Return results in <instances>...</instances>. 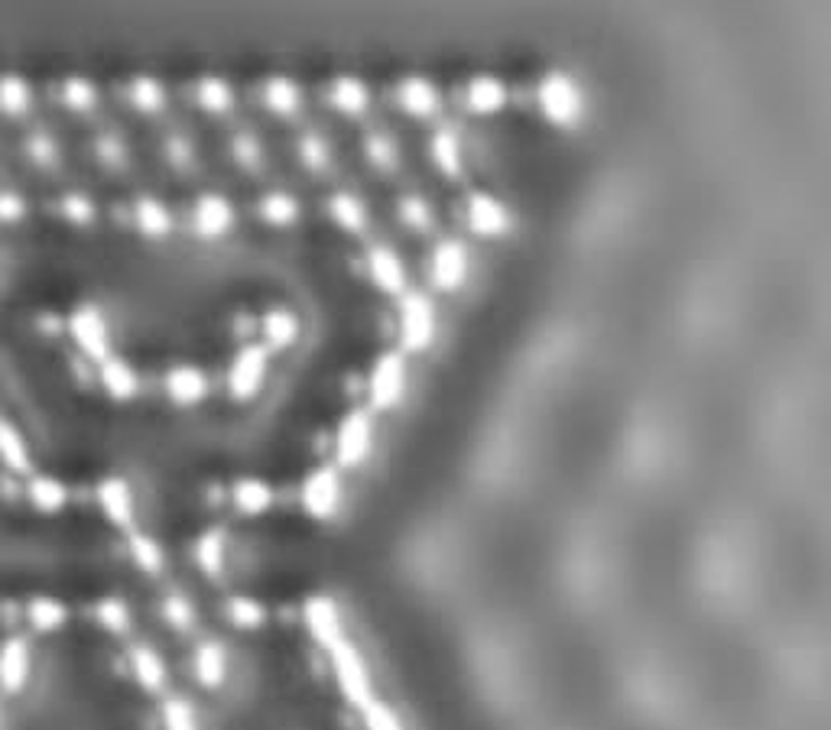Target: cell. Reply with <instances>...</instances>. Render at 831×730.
<instances>
[{"label":"cell","mask_w":831,"mask_h":730,"mask_svg":"<svg viewBox=\"0 0 831 730\" xmlns=\"http://www.w3.org/2000/svg\"><path fill=\"white\" fill-rule=\"evenodd\" d=\"M537 107L539 117H542L549 127L572 134V131H579L582 121H585V92H582V85H579L569 72L552 69V72H546V75H539Z\"/></svg>","instance_id":"obj_1"},{"label":"cell","mask_w":831,"mask_h":730,"mask_svg":"<svg viewBox=\"0 0 831 730\" xmlns=\"http://www.w3.org/2000/svg\"><path fill=\"white\" fill-rule=\"evenodd\" d=\"M396 338L406 354H426L439 338V309L426 290H406L396 299Z\"/></svg>","instance_id":"obj_2"},{"label":"cell","mask_w":831,"mask_h":730,"mask_svg":"<svg viewBox=\"0 0 831 730\" xmlns=\"http://www.w3.org/2000/svg\"><path fill=\"white\" fill-rule=\"evenodd\" d=\"M471 270H475V257L461 238H439L433 243L426 273H429V286L439 295H458L471 283Z\"/></svg>","instance_id":"obj_3"},{"label":"cell","mask_w":831,"mask_h":730,"mask_svg":"<svg viewBox=\"0 0 831 730\" xmlns=\"http://www.w3.org/2000/svg\"><path fill=\"white\" fill-rule=\"evenodd\" d=\"M461 225L478 241H503L513 231V211L500 195L475 189L461 201Z\"/></svg>","instance_id":"obj_4"},{"label":"cell","mask_w":831,"mask_h":730,"mask_svg":"<svg viewBox=\"0 0 831 730\" xmlns=\"http://www.w3.org/2000/svg\"><path fill=\"white\" fill-rule=\"evenodd\" d=\"M69 338L72 344L89 357L101 364L104 357H111V325H107V315L101 312V305L95 302H82L69 312Z\"/></svg>","instance_id":"obj_5"},{"label":"cell","mask_w":831,"mask_h":730,"mask_svg":"<svg viewBox=\"0 0 831 730\" xmlns=\"http://www.w3.org/2000/svg\"><path fill=\"white\" fill-rule=\"evenodd\" d=\"M267 377H270V351L260 341L241 344L235 351L231 364H228V389H231V396L241 399V403L253 399L263 389Z\"/></svg>","instance_id":"obj_6"},{"label":"cell","mask_w":831,"mask_h":730,"mask_svg":"<svg viewBox=\"0 0 831 730\" xmlns=\"http://www.w3.org/2000/svg\"><path fill=\"white\" fill-rule=\"evenodd\" d=\"M364 270H367V280L374 283V290L384 292V295L399 299L403 292L409 290V270H406L399 250L391 247V243H371L367 253H364Z\"/></svg>","instance_id":"obj_7"},{"label":"cell","mask_w":831,"mask_h":730,"mask_svg":"<svg viewBox=\"0 0 831 730\" xmlns=\"http://www.w3.org/2000/svg\"><path fill=\"white\" fill-rule=\"evenodd\" d=\"M238 228V211L221 192H201L193 205V231L201 241H225Z\"/></svg>","instance_id":"obj_8"},{"label":"cell","mask_w":831,"mask_h":730,"mask_svg":"<svg viewBox=\"0 0 831 730\" xmlns=\"http://www.w3.org/2000/svg\"><path fill=\"white\" fill-rule=\"evenodd\" d=\"M396 111L409 121H433L442 114V92L426 75H406L393 88Z\"/></svg>","instance_id":"obj_9"},{"label":"cell","mask_w":831,"mask_h":730,"mask_svg":"<svg viewBox=\"0 0 831 730\" xmlns=\"http://www.w3.org/2000/svg\"><path fill=\"white\" fill-rule=\"evenodd\" d=\"M33 676V646L27 636L10 633L0 639V695H20L27 691Z\"/></svg>","instance_id":"obj_10"},{"label":"cell","mask_w":831,"mask_h":730,"mask_svg":"<svg viewBox=\"0 0 831 730\" xmlns=\"http://www.w3.org/2000/svg\"><path fill=\"white\" fill-rule=\"evenodd\" d=\"M429 163L448 182H461L465 176V137L458 131V124H439L429 134Z\"/></svg>","instance_id":"obj_11"},{"label":"cell","mask_w":831,"mask_h":730,"mask_svg":"<svg viewBox=\"0 0 831 730\" xmlns=\"http://www.w3.org/2000/svg\"><path fill=\"white\" fill-rule=\"evenodd\" d=\"M371 399L381 406V409H391L403 399V389H406V361L399 351H384L374 367H371Z\"/></svg>","instance_id":"obj_12"},{"label":"cell","mask_w":831,"mask_h":730,"mask_svg":"<svg viewBox=\"0 0 831 730\" xmlns=\"http://www.w3.org/2000/svg\"><path fill=\"white\" fill-rule=\"evenodd\" d=\"M510 101V88L500 75H490V72H481V75H471L461 88V107L475 117H494L507 107Z\"/></svg>","instance_id":"obj_13"},{"label":"cell","mask_w":831,"mask_h":730,"mask_svg":"<svg viewBox=\"0 0 831 730\" xmlns=\"http://www.w3.org/2000/svg\"><path fill=\"white\" fill-rule=\"evenodd\" d=\"M325 211H329V221L342 234H347V238H367V231H371V205L357 192H347V189L332 192L329 201H325Z\"/></svg>","instance_id":"obj_14"},{"label":"cell","mask_w":831,"mask_h":730,"mask_svg":"<svg viewBox=\"0 0 831 730\" xmlns=\"http://www.w3.org/2000/svg\"><path fill=\"white\" fill-rule=\"evenodd\" d=\"M260 104L277 121H295L302 114L305 97H302V88H299L295 79H290V75H270L260 85Z\"/></svg>","instance_id":"obj_15"},{"label":"cell","mask_w":831,"mask_h":730,"mask_svg":"<svg viewBox=\"0 0 831 730\" xmlns=\"http://www.w3.org/2000/svg\"><path fill=\"white\" fill-rule=\"evenodd\" d=\"M325 97H329V107L347 121H361L371 111V88L357 75H335L325 88Z\"/></svg>","instance_id":"obj_16"},{"label":"cell","mask_w":831,"mask_h":730,"mask_svg":"<svg viewBox=\"0 0 831 730\" xmlns=\"http://www.w3.org/2000/svg\"><path fill=\"white\" fill-rule=\"evenodd\" d=\"M98 384L104 387V393L117 403H127L141 393V374L137 367L121 357V354H111L98 364Z\"/></svg>","instance_id":"obj_17"},{"label":"cell","mask_w":831,"mask_h":730,"mask_svg":"<svg viewBox=\"0 0 831 730\" xmlns=\"http://www.w3.org/2000/svg\"><path fill=\"white\" fill-rule=\"evenodd\" d=\"M361 153H364V163L381 173V176H393L399 166H403V146L393 137L387 127H374L361 137Z\"/></svg>","instance_id":"obj_18"},{"label":"cell","mask_w":831,"mask_h":730,"mask_svg":"<svg viewBox=\"0 0 831 730\" xmlns=\"http://www.w3.org/2000/svg\"><path fill=\"white\" fill-rule=\"evenodd\" d=\"M0 465L7 468V474H20V478L33 474L30 441L23 436V429L7 416H0Z\"/></svg>","instance_id":"obj_19"},{"label":"cell","mask_w":831,"mask_h":730,"mask_svg":"<svg viewBox=\"0 0 831 730\" xmlns=\"http://www.w3.org/2000/svg\"><path fill=\"white\" fill-rule=\"evenodd\" d=\"M299 332H302L299 315H295L293 309H287V305H270L260 315V338H263L260 344L267 351H287V347H293L295 341H299Z\"/></svg>","instance_id":"obj_20"},{"label":"cell","mask_w":831,"mask_h":730,"mask_svg":"<svg viewBox=\"0 0 831 730\" xmlns=\"http://www.w3.org/2000/svg\"><path fill=\"white\" fill-rule=\"evenodd\" d=\"M131 218H134V228H137L147 241H166V238L173 234V228H176L169 205L159 201V198H153V195H141V198L134 201Z\"/></svg>","instance_id":"obj_21"},{"label":"cell","mask_w":831,"mask_h":730,"mask_svg":"<svg viewBox=\"0 0 831 730\" xmlns=\"http://www.w3.org/2000/svg\"><path fill=\"white\" fill-rule=\"evenodd\" d=\"M208 393V377L196 364H173L166 371V396L176 406H196Z\"/></svg>","instance_id":"obj_22"},{"label":"cell","mask_w":831,"mask_h":730,"mask_svg":"<svg viewBox=\"0 0 831 730\" xmlns=\"http://www.w3.org/2000/svg\"><path fill=\"white\" fill-rule=\"evenodd\" d=\"M95 497H98V507L101 513L107 517V523H114L121 530L134 526V493L121 478H104L98 490H95Z\"/></svg>","instance_id":"obj_23"},{"label":"cell","mask_w":831,"mask_h":730,"mask_svg":"<svg viewBox=\"0 0 831 730\" xmlns=\"http://www.w3.org/2000/svg\"><path fill=\"white\" fill-rule=\"evenodd\" d=\"M193 97L208 117H228L235 111V104H238L231 82L221 79V75H201L196 88H193Z\"/></svg>","instance_id":"obj_24"},{"label":"cell","mask_w":831,"mask_h":730,"mask_svg":"<svg viewBox=\"0 0 831 730\" xmlns=\"http://www.w3.org/2000/svg\"><path fill=\"white\" fill-rule=\"evenodd\" d=\"M257 218L270 228H293L302 218V205L293 192L287 189H270L257 198Z\"/></svg>","instance_id":"obj_25"},{"label":"cell","mask_w":831,"mask_h":730,"mask_svg":"<svg viewBox=\"0 0 831 730\" xmlns=\"http://www.w3.org/2000/svg\"><path fill=\"white\" fill-rule=\"evenodd\" d=\"M27 624L33 627V633H59L65 624H69V607L52 597V594H37L27 601V611H23Z\"/></svg>","instance_id":"obj_26"},{"label":"cell","mask_w":831,"mask_h":730,"mask_svg":"<svg viewBox=\"0 0 831 730\" xmlns=\"http://www.w3.org/2000/svg\"><path fill=\"white\" fill-rule=\"evenodd\" d=\"M27 500H30V507L37 513H59L69 503V487L62 484L59 478H52V474L33 471L27 478Z\"/></svg>","instance_id":"obj_27"},{"label":"cell","mask_w":831,"mask_h":730,"mask_svg":"<svg viewBox=\"0 0 831 730\" xmlns=\"http://www.w3.org/2000/svg\"><path fill=\"white\" fill-rule=\"evenodd\" d=\"M127 104H131L137 114H144V117H159V114L166 111V104H169V95H166V88H163L159 79H153V75H134V79L127 82Z\"/></svg>","instance_id":"obj_28"},{"label":"cell","mask_w":831,"mask_h":730,"mask_svg":"<svg viewBox=\"0 0 831 730\" xmlns=\"http://www.w3.org/2000/svg\"><path fill=\"white\" fill-rule=\"evenodd\" d=\"M228 156L238 169H245L247 176H257L267 169V149L250 127H241L228 137Z\"/></svg>","instance_id":"obj_29"},{"label":"cell","mask_w":831,"mask_h":730,"mask_svg":"<svg viewBox=\"0 0 831 730\" xmlns=\"http://www.w3.org/2000/svg\"><path fill=\"white\" fill-rule=\"evenodd\" d=\"M33 111V88L23 75L3 72L0 75V114L7 121H20Z\"/></svg>","instance_id":"obj_30"},{"label":"cell","mask_w":831,"mask_h":730,"mask_svg":"<svg viewBox=\"0 0 831 730\" xmlns=\"http://www.w3.org/2000/svg\"><path fill=\"white\" fill-rule=\"evenodd\" d=\"M396 221H399L409 234H419V238H423V234H433V231H436V208L429 205V198L409 192L396 201Z\"/></svg>","instance_id":"obj_31"},{"label":"cell","mask_w":831,"mask_h":730,"mask_svg":"<svg viewBox=\"0 0 831 730\" xmlns=\"http://www.w3.org/2000/svg\"><path fill=\"white\" fill-rule=\"evenodd\" d=\"M295 159L305 173L322 176L332 169V144L319 131H302L295 137Z\"/></svg>","instance_id":"obj_32"},{"label":"cell","mask_w":831,"mask_h":730,"mask_svg":"<svg viewBox=\"0 0 831 730\" xmlns=\"http://www.w3.org/2000/svg\"><path fill=\"white\" fill-rule=\"evenodd\" d=\"M371 451V423L364 416H347L339 432V458L344 465H357L364 461Z\"/></svg>","instance_id":"obj_33"},{"label":"cell","mask_w":831,"mask_h":730,"mask_svg":"<svg viewBox=\"0 0 831 730\" xmlns=\"http://www.w3.org/2000/svg\"><path fill=\"white\" fill-rule=\"evenodd\" d=\"M339 493H342V487H339L332 471H315L309 478V484H305V507H309V513L329 517L335 510V503H339Z\"/></svg>","instance_id":"obj_34"},{"label":"cell","mask_w":831,"mask_h":730,"mask_svg":"<svg viewBox=\"0 0 831 730\" xmlns=\"http://www.w3.org/2000/svg\"><path fill=\"white\" fill-rule=\"evenodd\" d=\"M62 104L72 111V114H92L95 107H98V85L92 82V79H85V75H69V79H62Z\"/></svg>","instance_id":"obj_35"},{"label":"cell","mask_w":831,"mask_h":730,"mask_svg":"<svg viewBox=\"0 0 831 730\" xmlns=\"http://www.w3.org/2000/svg\"><path fill=\"white\" fill-rule=\"evenodd\" d=\"M131 669H134V679L141 681L144 688H159L163 679H166V669H163V659L149 649V646H137L131 653Z\"/></svg>","instance_id":"obj_36"},{"label":"cell","mask_w":831,"mask_h":730,"mask_svg":"<svg viewBox=\"0 0 831 730\" xmlns=\"http://www.w3.org/2000/svg\"><path fill=\"white\" fill-rule=\"evenodd\" d=\"M59 208H62V218H65V221H72L75 228H89V225H95V221H98V205H95L89 195L69 192L62 201H59Z\"/></svg>","instance_id":"obj_37"},{"label":"cell","mask_w":831,"mask_h":730,"mask_svg":"<svg viewBox=\"0 0 831 730\" xmlns=\"http://www.w3.org/2000/svg\"><path fill=\"white\" fill-rule=\"evenodd\" d=\"M95 156H98L101 166H107V169H127L131 166V149L117 134H101L95 140Z\"/></svg>","instance_id":"obj_38"},{"label":"cell","mask_w":831,"mask_h":730,"mask_svg":"<svg viewBox=\"0 0 831 730\" xmlns=\"http://www.w3.org/2000/svg\"><path fill=\"white\" fill-rule=\"evenodd\" d=\"M27 156L40 166V169H55L59 166V144L46 131H33L27 137Z\"/></svg>","instance_id":"obj_39"},{"label":"cell","mask_w":831,"mask_h":730,"mask_svg":"<svg viewBox=\"0 0 831 730\" xmlns=\"http://www.w3.org/2000/svg\"><path fill=\"white\" fill-rule=\"evenodd\" d=\"M95 617H98V624L107 633H124L131 627V614H127V607L117 597H104L98 607H95Z\"/></svg>","instance_id":"obj_40"},{"label":"cell","mask_w":831,"mask_h":730,"mask_svg":"<svg viewBox=\"0 0 831 730\" xmlns=\"http://www.w3.org/2000/svg\"><path fill=\"white\" fill-rule=\"evenodd\" d=\"M131 555L144 572H159L163 569V552L149 535H131Z\"/></svg>","instance_id":"obj_41"},{"label":"cell","mask_w":831,"mask_h":730,"mask_svg":"<svg viewBox=\"0 0 831 730\" xmlns=\"http://www.w3.org/2000/svg\"><path fill=\"white\" fill-rule=\"evenodd\" d=\"M27 198L13 189H0V225H20L27 218Z\"/></svg>","instance_id":"obj_42"},{"label":"cell","mask_w":831,"mask_h":730,"mask_svg":"<svg viewBox=\"0 0 831 730\" xmlns=\"http://www.w3.org/2000/svg\"><path fill=\"white\" fill-rule=\"evenodd\" d=\"M196 672L205 685H215L221 679V653L218 646H201L196 656Z\"/></svg>","instance_id":"obj_43"},{"label":"cell","mask_w":831,"mask_h":730,"mask_svg":"<svg viewBox=\"0 0 831 730\" xmlns=\"http://www.w3.org/2000/svg\"><path fill=\"white\" fill-rule=\"evenodd\" d=\"M166 159L176 166V169H193L196 166V146L189 137H169L166 140Z\"/></svg>","instance_id":"obj_44"},{"label":"cell","mask_w":831,"mask_h":730,"mask_svg":"<svg viewBox=\"0 0 831 730\" xmlns=\"http://www.w3.org/2000/svg\"><path fill=\"white\" fill-rule=\"evenodd\" d=\"M198 559L205 569H218V559H221V542L215 535H205L201 545H198Z\"/></svg>","instance_id":"obj_45"},{"label":"cell","mask_w":831,"mask_h":730,"mask_svg":"<svg viewBox=\"0 0 831 730\" xmlns=\"http://www.w3.org/2000/svg\"><path fill=\"white\" fill-rule=\"evenodd\" d=\"M241 503H245V510H263L267 507V487L245 484L241 487Z\"/></svg>","instance_id":"obj_46"},{"label":"cell","mask_w":831,"mask_h":730,"mask_svg":"<svg viewBox=\"0 0 831 730\" xmlns=\"http://www.w3.org/2000/svg\"><path fill=\"white\" fill-rule=\"evenodd\" d=\"M0 730H3V708H0Z\"/></svg>","instance_id":"obj_47"}]
</instances>
